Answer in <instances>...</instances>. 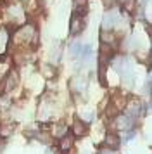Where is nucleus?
I'll return each mask as SVG.
<instances>
[{
    "label": "nucleus",
    "instance_id": "obj_6",
    "mask_svg": "<svg viewBox=\"0 0 152 154\" xmlns=\"http://www.w3.org/2000/svg\"><path fill=\"white\" fill-rule=\"evenodd\" d=\"M71 146H73V137H69V135L61 137V140H59V149H61L62 152H68L69 149H71Z\"/></svg>",
    "mask_w": 152,
    "mask_h": 154
},
{
    "label": "nucleus",
    "instance_id": "obj_8",
    "mask_svg": "<svg viewBox=\"0 0 152 154\" xmlns=\"http://www.w3.org/2000/svg\"><path fill=\"white\" fill-rule=\"evenodd\" d=\"M121 2H123L126 12H133V9L137 7V0H121Z\"/></svg>",
    "mask_w": 152,
    "mask_h": 154
},
{
    "label": "nucleus",
    "instance_id": "obj_3",
    "mask_svg": "<svg viewBox=\"0 0 152 154\" xmlns=\"http://www.w3.org/2000/svg\"><path fill=\"white\" fill-rule=\"evenodd\" d=\"M85 26H87V21H85L83 14L73 12V16H71V21H69V33H71L73 36L80 35L83 29H85Z\"/></svg>",
    "mask_w": 152,
    "mask_h": 154
},
{
    "label": "nucleus",
    "instance_id": "obj_7",
    "mask_svg": "<svg viewBox=\"0 0 152 154\" xmlns=\"http://www.w3.org/2000/svg\"><path fill=\"white\" fill-rule=\"evenodd\" d=\"M137 135V128L135 130H124V132H121V140L123 142H130V139H133Z\"/></svg>",
    "mask_w": 152,
    "mask_h": 154
},
{
    "label": "nucleus",
    "instance_id": "obj_1",
    "mask_svg": "<svg viewBox=\"0 0 152 154\" xmlns=\"http://www.w3.org/2000/svg\"><path fill=\"white\" fill-rule=\"evenodd\" d=\"M121 12L117 11L116 7L109 9L105 14H104V19H102V29H114L121 23Z\"/></svg>",
    "mask_w": 152,
    "mask_h": 154
},
{
    "label": "nucleus",
    "instance_id": "obj_4",
    "mask_svg": "<svg viewBox=\"0 0 152 154\" xmlns=\"http://www.w3.org/2000/svg\"><path fill=\"white\" fill-rule=\"evenodd\" d=\"M121 144V137L117 135L116 132H107L105 137H104V146L109 147V149H117Z\"/></svg>",
    "mask_w": 152,
    "mask_h": 154
},
{
    "label": "nucleus",
    "instance_id": "obj_5",
    "mask_svg": "<svg viewBox=\"0 0 152 154\" xmlns=\"http://www.w3.org/2000/svg\"><path fill=\"white\" fill-rule=\"evenodd\" d=\"M71 132H73L74 137H85V133L88 132V126H87V123L81 121V119H74V123L71 126Z\"/></svg>",
    "mask_w": 152,
    "mask_h": 154
},
{
    "label": "nucleus",
    "instance_id": "obj_2",
    "mask_svg": "<svg viewBox=\"0 0 152 154\" xmlns=\"http://www.w3.org/2000/svg\"><path fill=\"white\" fill-rule=\"evenodd\" d=\"M123 112L138 121V119L142 118V112H144V104H142V100L137 99V97L130 99V100L126 102V107L123 109Z\"/></svg>",
    "mask_w": 152,
    "mask_h": 154
}]
</instances>
